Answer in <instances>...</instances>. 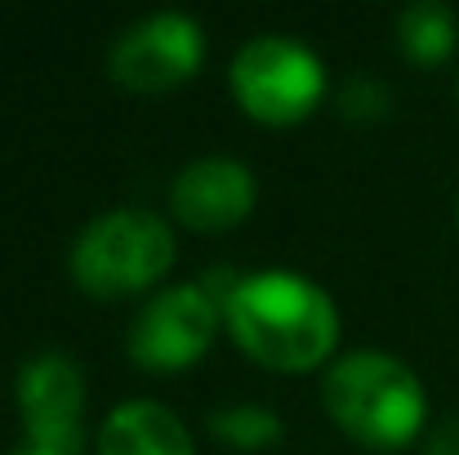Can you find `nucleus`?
I'll use <instances>...</instances> for the list:
<instances>
[{
  "label": "nucleus",
  "instance_id": "nucleus-1",
  "mask_svg": "<svg viewBox=\"0 0 459 455\" xmlns=\"http://www.w3.org/2000/svg\"><path fill=\"white\" fill-rule=\"evenodd\" d=\"M214 295L237 348L268 371H316L339 344L334 300L299 273L268 268L228 277Z\"/></svg>",
  "mask_w": 459,
  "mask_h": 455
},
{
  "label": "nucleus",
  "instance_id": "nucleus-2",
  "mask_svg": "<svg viewBox=\"0 0 459 455\" xmlns=\"http://www.w3.org/2000/svg\"><path fill=\"white\" fill-rule=\"evenodd\" d=\"M321 402L352 442L379 451L406 447L429 420L424 384L406 362H397L384 348H357L330 362L321 380Z\"/></svg>",
  "mask_w": 459,
  "mask_h": 455
},
{
  "label": "nucleus",
  "instance_id": "nucleus-3",
  "mask_svg": "<svg viewBox=\"0 0 459 455\" xmlns=\"http://www.w3.org/2000/svg\"><path fill=\"white\" fill-rule=\"evenodd\" d=\"M72 282L94 300H130L174 268V232L152 210H108L81 228L67 255Z\"/></svg>",
  "mask_w": 459,
  "mask_h": 455
},
{
  "label": "nucleus",
  "instance_id": "nucleus-4",
  "mask_svg": "<svg viewBox=\"0 0 459 455\" xmlns=\"http://www.w3.org/2000/svg\"><path fill=\"white\" fill-rule=\"evenodd\" d=\"M232 94L264 126H295L321 103L325 67L295 36H255L232 58Z\"/></svg>",
  "mask_w": 459,
  "mask_h": 455
},
{
  "label": "nucleus",
  "instance_id": "nucleus-5",
  "mask_svg": "<svg viewBox=\"0 0 459 455\" xmlns=\"http://www.w3.org/2000/svg\"><path fill=\"white\" fill-rule=\"evenodd\" d=\"M223 303L205 282L165 286L143 303V312L130 326V357L143 371H183L201 362L219 335Z\"/></svg>",
  "mask_w": 459,
  "mask_h": 455
},
{
  "label": "nucleus",
  "instance_id": "nucleus-6",
  "mask_svg": "<svg viewBox=\"0 0 459 455\" xmlns=\"http://www.w3.org/2000/svg\"><path fill=\"white\" fill-rule=\"evenodd\" d=\"M205 63V36L201 22L165 9L148 13L134 27H126L108 54V76L134 94H165L183 81H192Z\"/></svg>",
  "mask_w": 459,
  "mask_h": 455
},
{
  "label": "nucleus",
  "instance_id": "nucleus-7",
  "mask_svg": "<svg viewBox=\"0 0 459 455\" xmlns=\"http://www.w3.org/2000/svg\"><path fill=\"white\" fill-rule=\"evenodd\" d=\"M18 416L27 447L45 455H81L85 447V375L81 366L49 348L18 371Z\"/></svg>",
  "mask_w": 459,
  "mask_h": 455
},
{
  "label": "nucleus",
  "instance_id": "nucleus-8",
  "mask_svg": "<svg viewBox=\"0 0 459 455\" xmlns=\"http://www.w3.org/2000/svg\"><path fill=\"white\" fill-rule=\"evenodd\" d=\"M255 197H259V183L250 165L232 156H201L174 174L169 210L192 232H228L250 219Z\"/></svg>",
  "mask_w": 459,
  "mask_h": 455
},
{
  "label": "nucleus",
  "instance_id": "nucleus-9",
  "mask_svg": "<svg viewBox=\"0 0 459 455\" xmlns=\"http://www.w3.org/2000/svg\"><path fill=\"white\" fill-rule=\"evenodd\" d=\"M99 455H192V433L160 402H121L99 429Z\"/></svg>",
  "mask_w": 459,
  "mask_h": 455
},
{
  "label": "nucleus",
  "instance_id": "nucleus-10",
  "mask_svg": "<svg viewBox=\"0 0 459 455\" xmlns=\"http://www.w3.org/2000/svg\"><path fill=\"white\" fill-rule=\"evenodd\" d=\"M455 40H459V22L442 0H415L397 18V45L420 67H433V63L451 58Z\"/></svg>",
  "mask_w": 459,
  "mask_h": 455
},
{
  "label": "nucleus",
  "instance_id": "nucleus-11",
  "mask_svg": "<svg viewBox=\"0 0 459 455\" xmlns=\"http://www.w3.org/2000/svg\"><path fill=\"white\" fill-rule=\"evenodd\" d=\"M210 429L241 451H259V447H273L281 438V420L268 407H223L210 416Z\"/></svg>",
  "mask_w": 459,
  "mask_h": 455
},
{
  "label": "nucleus",
  "instance_id": "nucleus-12",
  "mask_svg": "<svg viewBox=\"0 0 459 455\" xmlns=\"http://www.w3.org/2000/svg\"><path fill=\"white\" fill-rule=\"evenodd\" d=\"M339 108L352 121H379L384 108H388V90L379 81H370V76H352L343 85V94H339Z\"/></svg>",
  "mask_w": 459,
  "mask_h": 455
},
{
  "label": "nucleus",
  "instance_id": "nucleus-13",
  "mask_svg": "<svg viewBox=\"0 0 459 455\" xmlns=\"http://www.w3.org/2000/svg\"><path fill=\"white\" fill-rule=\"evenodd\" d=\"M424 455H459V411H455V416H446V420L429 433Z\"/></svg>",
  "mask_w": 459,
  "mask_h": 455
},
{
  "label": "nucleus",
  "instance_id": "nucleus-14",
  "mask_svg": "<svg viewBox=\"0 0 459 455\" xmlns=\"http://www.w3.org/2000/svg\"><path fill=\"white\" fill-rule=\"evenodd\" d=\"M13 455H45V451H31V447H27V451H13Z\"/></svg>",
  "mask_w": 459,
  "mask_h": 455
},
{
  "label": "nucleus",
  "instance_id": "nucleus-15",
  "mask_svg": "<svg viewBox=\"0 0 459 455\" xmlns=\"http://www.w3.org/2000/svg\"><path fill=\"white\" fill-rule=\"evenodd\" d=\"M455 94H459V85H455Z\"/></svg>",
  "mask_w": 459,
  "mask_h": 455
}]
</instances>
